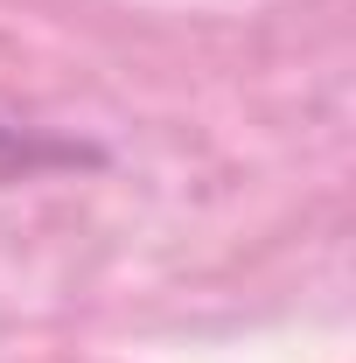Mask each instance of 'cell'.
<instances>
[{"mask_svg": "<svg viewBox=\"0 0 356 363\" xmlns=\"http://www.w3.org/2000/svg\"><path fill=\"white\" fill-rule=\"evenodd\" d=\"M56 161H91L84 147H63V140H35L0 126V175H35V168H56Z\"/></svg>", "mask_w": 356, "mask_h": 363, "instance_id": "obj_1", "label": "cell"}]
</instances>
